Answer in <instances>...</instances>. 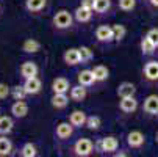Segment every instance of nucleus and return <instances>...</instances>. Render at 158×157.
<instances>
[{
    "instance_id": "1",
    "label": "nucleus",
    "mask_w": 158,
    "mask_h": 157,
    "mask_svg": "<svg viewBox=\"0 0 158 157\" xmlns=\"http://www.w3.org/2000/svg\"><path fill=\"white\" fill-rule=\"evenodd\" d=\"M74 24H75L74 14L67 10H58L52 17V27H53L55 32H60V33L72 30Z\"/></svg>"
},
{
    "instance_id": "2",
    "label": "nucleus",
    "mask_w": 158,
    "mask_h": 157,
    "mask_svg": "<svg viewBox=\"0 0 158 157\" xmlns=\"http://www.w3.org/2000/svg\"><path fill=\"white\" fill-rule=\"evenodd\" d=\"M118 149H119V138L114 135H106L94 142V152H99V154L113 155Z\"/></svg>"
},
{
    "instance_id": "3",
    "label": "nucleus",
    "mask_w": 158,
    "mask_h": 157,
    "mask_svg": "<svg viewBox=\"0 0 158 157\" xmlns=\"http://www.w3.org/2000/svg\"><path fill=\"white\" fill-rule=\"evenodd\" d=\"M69 152L75 157H89L94 154V142L91 138H77L71 146H69Z\"/></svg>"
},
{
    "instance_id": "4",
    "label": "nucleus",
    "mask_w": 158,
    "mask_h": 157,
    "mask_svg": "<svg viewBox=\"0 0 158 157\" xmlns=\"http://www.w3.org/2000/svg\"><path fill=\"white\" fill-rule=\"evenodd\" d=\"M74 130H75V127L69 121H63V123H58L55 126L53 137H55V140H58L61 143L63 142H69L74 137Z\"/></svg>"
},
{
    "instance_id": "5",
    "label": "nucleus",
    "mask_w": 158,
    "mask_h": 157,
    "mask_svg": "<svg viewBox=\"0 0 158 157\" xmlns=\"http://www.w3.org/2000/svg\"><path fill=\"white\" fill-rule=\"evenodd\" d=\"M125 143L128 149H143L146 145V135L141 130H130L125 135Z\"/></svg>"
},
{
    "instance_id": "6",
    "label": "nucleus",
    "mask_w": 158,
    "mask_h": 157,
    "mask_svg": "<svg viewBox=\"0 0 158 157\" xmlns=\"http://www.w3.org/2000/svg\"><path fill=\"white\" fill-rule=\"evenodd\" d=\"M143 79L147 83L158 82V60H149L143 68Z\"/></svg>"
},
{
    "instance_id": "7",
    "label": "nucleus",
    "mask_w": 158,
    "mask_h": 157,
    "mask_svg": "<svg viewBox=\"0 0 158 157\" xmlns=\"http://www.w3.org/2000/svg\"><path fill=\"white\" fill-rule=\"evenodd\" d=\"M94 38H96V41L99 44H111V42H114V39H113L111 25H99L94 30Z\"/></svg>"
},
{
    "instance_id": "8",
    "label": "nucleus",
    "mask_w": 158,
    "mask_h": 157,
    "mask_svg": "<svg viewBox=\"0 0 158 157\" xmlns=\"http://www.w3.org/2000/svg\"><path fill=\"white\" fill-rule=\"evenodd\" d=\"M39 74V68H38V64L31 60H25L24 63H20L19 66V76L20 79L24 80V79H28V77H35Z\"/></svg>"
},
{
    "instance_id": "9",
    "label": "nucleus",
    "mask_w": 158,
    "mask_h": 157,
    "mask_svg": "<svg viewBox=\"0 0 158 157\" xmlns=\"http://www.w3.org/2000/svg\"><path fill=\"white\" fill-rule=\"evenodd\" d=\"M24 88H25V91L28 96H36L42 91V80L35 76V77H28V79H24Z\"/></svg>"
},
{
    "instance_id": "10",
    "label": "nucleus",
    "mask_w": 158,
    "mask_h": 157,
    "mask_svg": "<svg viewBox=\"0 0 158 157\" xmlns=\"http://www.w3.org/2000/svg\"><path fill=\"white\" fill-rule=\"evenodd\" d=\"M28 104L25 102V99H22V101H14L10 107V111H11V116L16 118V120H22V118H25L28 115Z\"/></svg>"
},
{
    "instance_id": "11",
    "label": "nucleus",
    "mask_w": 158,
    "mask_h": 157,
    "mask_svg": "<svg viewBox=\"0 0 158 157\" xmlns=\"http://www.w3.org/2000/svg\"><path fill=\"white\" fill-rule=\"evenodd\" d=\"M139 102L135 96H128V98H121L119 101V110L122 111L124 115H131L138 110Z\"/></svg>"
},
{
    "instance_id": "12",
    "label": "nucleus",
    "mask_w": 158,
    "mask_h": 157,
    "mask_svg": "<svg viewBox=\"0 0 158 157\" xmlns=\"http://www.w3.org/2000/svg\"><path fill=\"white\" fill-rule=\"evenodd\" d=\"M143 111L147 116H156L158 118V96L149 94L143 102Z\"/></svg>"
},
{
    "instance_id": "13",
    "label": "nucleus",
    "mask_w": 158,
    "mask_h": 157,
    "mask_svg": "<svg viewBox=\"0 0 158 157\" xmlns=\"http://www.w3.org/2000/svg\"><path fill=\"white\" fill-rule=\"evenodd\" d=\"M72 14H74L75 22H78V24H89V22L93 20V17H94V11L91 8H85L81 5L77 7Z\"/></svg>"
},
{
    "instance_id": "14",
    "label": "nucleus",
    "mask_w": 158,
    "mask_h": 157,
    "mask_svg": "<svg viewBox=\"0 0 158 157\" xmlns=\"http://www.w3.org/2000/svg\"><path fill=\"white\" fill-rule=\"evenodd\" d=\"M111 10H113V0H94V5H93L94 14L103 17V16H108Z\"/></svg>"
},
{
    "instance_id": "15",
    "label": "nucleus",
    "mask_w": 158,
    "mask_h": 157,
    "mask_svg": "<svg viewBox=\"0 0 158 157\" xmlns=\"http://www.w3.org/2000/svg\"><path fill=\"white\" fill-rule=\"evenodd\" d=\"M63 61H64L66 66H71V68L81 64V63H80V54H78V49H75V47L66 49L64 54H63Z\"/></svg>"
},
{
    "instance_id": "16",
    "label": "nucleus",
    "mask_w": 158,
    "mask_h": 157,
    "mask_svg": "<svg viewBox=\"0 0 158 157\" xmlns=\"http://www.w3.org/2000/svg\"><path fill=\"white\" fill-rule=\"evenodd\" d=\"M47 8V0H25V10L28 14H41Z\"/></svg>"
},
{
    "instance_id": "17",
    "label": "nucleus",
    "mask_w": 158,
    "mask_h": 157,
    "mask_svg": "<svg viewBox=\"0 0 158 157\" xmlns=\"http://www.w3.org/2000/svg\"><path fill=\"white\" fill-rule=\"evenodd\" d=\"M67 94H69V99L74 101V102H83L86 99V96H88V88L80 85V83H77V85L71 86V89H69Z\"/></svg>"
},
{
    "instance_id": "18",
    "label": "nucleus",
    "mask_w": 158,
    "mask_h": 157,
    "mask_svg": "<svg viewBox=\"0 0 158 157\" xmlns=\"http://www.w3.org/2000/svg\"><path fill=\"white\" fill-rule=\"evenodd\" d=\"M69 102H71V99H69L67 93H53L52 99H50V104L55 110H64L69 105Z\"/></svg>"
},
{
    "instance_id": "19",
    "label": "nucleus",
    "mask_w": 158,
    "mask_h": 157,
    "mask_svg": "<svg viewBox=\"0 0 158 157\" xmlns=\"http://www.w3.org/2000/svg\"><path fill=\"white\" fill-rule=\"evenodd\" d=\"M71 82L69 79H66V77H55L52 80V93H69V89H71Z\"/></svg>"
},
{
    "instance_id": "20",
    "label": "nucleus",
    "mask_w": 158,
    "mask_h": 157,
    "mask_svg": "<svg viewBox=\"0 0 158 157\" xmlns=\"http://www.w3.org/2000/svg\"><path fill=\"white\" fill-rule=\"evenodd\" d=\"M86 111L83 110H74L72 113H69V116H67V121H69L75 129H80V127H85V123H86Z\"/></svg>"
},
{
    "instance_id": "21",
    "label": "nucleus",
    "mask_w": 158,
    "mask_h": 157,
    "mask_svg": "<svg viewBox=\"0 0 158 157\" xmlns=\"http://www.w3.org/2000/svg\"><path fill=\"white\" fill-rule=\"evenodd\" d=\"M77 82H78L80 85L86 86V88H91V86H94V85L97 83V82H96V77H94V74H93L91 69H83V71H80V72L77 74Z\"/></svg>"
},
{
    "instance_id": "22",
    "label": "nucleus",
    "mask_w": 158,
    "mask_h": 157,
    "mask_svg": "<svg viewBox=\"0 0 158 157\" xmlns=\"http://www.w3.org/2000/svg\"><path fill=\"white\" fill-rule=\"evenodd\" d=\"M116 94L119 98H128V96H135L136 94V86L131 82H121L116 88Z\"/></svg>"
},
{
    "instance_id": "23",
    "label": "nucleus",
    "mask_w": 158,
    "mask_h": 157,
    "mask_svg": "<svg viewBox=\"0 0 158 157\" xmlns=\"http://www.w3.org/2000/svg\"><path fill=\"white\" fill-rule=\"evenodd\" d=\"M14 154V143L8 135H0V157H8Z\"/></svg>"
},
{
    "instance_id": "24",
    "label": "nucleus",
    "mask_w": 158,
    "mask_h": 157,
    "mask_svg": "<svg viewBox=\"0 0 158 157\" xmlns=\"http://www.w3.org/2000/svg\"><path fill=\"white\" fill-rule=\"evenodd\" d=\"M14 129V118L8 115H0V135H10Z\"/></svg>"
},
{
    "instance_id": "25",
    "label": "nucleus",
    "mask_w": 158,
    "mask_h": 157,
    "mask_svg": "<svg viewBox=\"0 0 158 157\" xmlns=\"http://www.w3.org/2000/svg\"><path fill=\"white\" fill-rule=\"evenodd\" d=\"M91 71H93V74H94L97 83H103V82H106L108 77H110V69L106 68L105 64H96V66H93Z\"/></svg>"
},
{
    "instance_id": "26",
    "label": "nucleus",
    "mask_w": 158,
    "mask_h": 157,
    "mask_svg": "<svg viewBox=\"0 0 158 157\" xmlns=\"http://www.w3.org/2000/svg\"><path fill=\"white\" fill-rule=\"evenodd\" d=\"M41 42L36 38H27L24 42H22V50L25 54H38L41 50Z\"/></svg>"
},
{
    "instance_id": "27",
    "label": "nucleus",
    "mask_w": 158,
    "mask_h": 157,
    "mask_svg": "<svg viewBox=\"0 0 158 157\" xmlns=\"http://www.w3.org/2000/svg\"><path fill=\"white\" fill-rule=\"evenodd\" d=\"M19 155L20 157H36L38 155V146L31 142H27V143H24L20 146Z\"/></svg>"
},
{
    "instance_id": "28",
    "label": "nucleus",
    "mask_w": 158,
    "mask_h": 157,
    "mask_svg": "<svg viewBox=\"0 0 158 157\" xmlns=\"http://www.w3.org/2000/svg\"><path fill=\"white\" fill-rule=\"evenodd\" d=\"M139 49H141V54H143L144 57H152V55L155 54V50H156V47L153 46V44H152L146 36H143L141 41H139Z\"/></svg>"
},
{
    "instance_id": "29",
    "label": "nucleus",
    "mask_w": 158,
    "mask_h": 157,
    "mask_svg": "<svg viewBox=\"0 0 158 157\" xmlns=\"http://www.w3.org/2000/svg\"><path fill=\"white\" fill-rule=\"evenodd\" d=\"M78 54H80V63L81 64H88V63H91L93 58H94V52L91 47H88V46H80L78 47Z\"/></svg>"
},
{
    "instance_id": "30",
    "label": "nucleus",
    "mask_w": 158,
    "mask_h": 157,
    "mask_svg": "<svg viewBox=\"0 0 158 157\" xmlns=\"http://www.w3.org/2000/svg\"><path fill=\"white\" fill-rule=\"evenodd\" d=\"M111 30H113V39H114V42H122L125 35H127V28L125 25L122 24H114V25H111Z\"/></svg>"
},
{
    "instance_id": "31",
    "label": "nucleus",
    "mask_w": 158,
    "mask_h": 157,
    "mask_svg": "<svg viewBox=\"0 0 158 157\" xmlns=\"http://www.w3.org/2000/svg\"><path fill=\"white\" fill-rule=\"evenodd\" d=\"M85 127L89 129L91 132H97V130H100V127H102V118L97 116V115L88 116V118H86V123H85Z\"/></svg>"
},
{
    "instance_id": "32",
    "label": "nucleus",
    "mask_w": 158,
    "mask_h": 157,
    "mask_svg": "<svg viewBox=\"0 0 158 157\" xmlns=\"http://www.w3.org/2000/svg\"><path fill=\"white\" fill-rule=\"evenodd\" d=\"M10 96L14 99V101H22V99H25L28 94H27V91H25V88H24V85H14L11 89H10Z\"/></svg>"
},
{
    "instance_id": "33",
    "label": "nucleus",
    "mask_w": 158,
    "mask_h": 157,
    "mask_svg": "<svg viewBox=\"0 0 158 157\" xmlns=\"http://www.w3.org/2000/svg\"><path fill=\"white\" fill-rule=\"evenodd\" d=\"M118 8L122 13H131L136 8V0H118Z\"/></svg>"
},
{
    "instance_id": "34",
    "label": "nucleus",
    "mask_w": 158,
    "mask_h": 157,
    "mask_svg": "<svg viewBox=\"0 0 158 157\" xmlns=\"http://www.w3.org/2000/svg\"><path fill=\"white\" fill-rule=\"evenodd\" d=\"M144 36H146V38H147V39H149V41L153 44V46L158 49V28H156V27H155V28H150V30H149Z\"/></svg>"
},
{
    "instance_id": "35",
    "label": "nucleus",
    "mask_w": 158,
    "mask_h": 157,
    "mask_svg": "<svg viewBox=\"0 0 158 157\" xmlns=\"http://www.w3.org/2000/svg\"><path fill=\"white\" fill-rule=\"evenodd\" d=\"M10 89H11V86L8 83L0 82V101H5L10 96Z\"/></svg>"
},
{
    "instance_id": "36",
    "label": "nucleus",
    "mask_w": 158,
    "mask_h": 157,
    "mask_svg": "<svg viewBox=\"0 0 158 157\" xmlns=\"http://www.w3.org/2000/svg\"><path fill=\"white\" fill-rule=\"evenodd\" d=\"M80 5H81V7H85V8H91V10H93L94 0H80Z\"/></svg>"
},
{
    "instance_id": "37",
    "label": "nucleus",
    "mask_w": 158,
    "mask_h": 157,
    "mask_svg": "<svg viewBox=\"0 0 158 157\" xmlns=\"http://www.w3.org/2000/svg\"><path fill=\"white\" fill-rule=\"evenodd\" d=\"M146 2H147L150 10H155V11L158 10V0H146Z\"/></svg>"
},
{
    "instance_id": "38",
    "label": "nucleus",
    "mask_w": 158,
    "mask_h": 157,
    "mask_svg": "<svg viewBox=\"0 0 158 157\" xmlns=\"http://www.w3.org/2000/svg\"><path fill=\"white\" fill-rule=\"evenodd\" d=\"M113 155H114V157H125V155H128V152H127L125 149H118Z\"/></svg>"
},
{
    "instance_id": "39",
    "label": "nucleus",
    "mask_w": 158,
    "mask_h": 157,
    "mask_svg": "<svg viewBox=\"0 0 158 157\" xmlns=\"http://www.w3.org/2000/svg\"><path fill=\"white\" fill-rule=\"evenodd\" d=\"M155 143H156V145H158V130H156V132H155Z\"/></svg>"
},
{
    "instance_id": "40",
    "label": "nucleus",
    "mask_w": 158,
    "mask_h": 157,
    "mask_svg": "<svg viewBox=\"0 0 158 157\" xmlns=\"http://www.w3.org/2000/svg\"><path fill=\"white\" fill-rule=\"evenodd\" d=\"M0 11H2V5H0Z\"/></svg>"
},
{
    "instance_id": "41",
    "label": "nucleus",
    "mask_w": 158,
    "mask_h": 157,
    "mask_svg": "<svg viewBox=\"0 0 158 157\" xmlns=\"http://www.w3.org/2000/svg\"><path fill=\"white\" fill-rule=\"evenodd\" d=\"M0 115H2V113H0Z\"/></svg>"
}]
</instances>
